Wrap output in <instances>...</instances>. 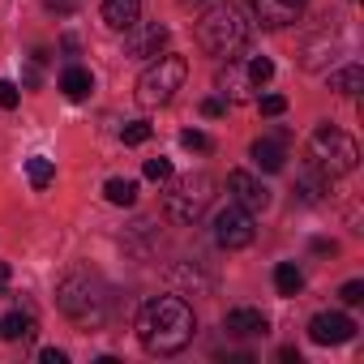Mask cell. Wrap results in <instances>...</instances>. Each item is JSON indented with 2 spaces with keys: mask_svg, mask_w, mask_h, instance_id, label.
Masks as SVG:
<instances>
[{
  "mask_svg": "<svg viewBox=\"0 0 364 364\" xmlns=\"http://www.w3.org/2000/svg\"><path fill=\"white\" fill-rule=\"evenodd\" d=\"M198 317L180 296H154L137 313V338L150 355H176L193 343Z\"/></svg>",
  "mask_w": 364,
  "mask_h": 364,
  "instance_id": "cell-1",
  "label": "cell"
},
{
  "mask_svg": "<svg viewBox=\"0 0 364 364\" xmlns=\"http://www.w3.org/2000/svg\"><path fill=\"white\" fill-rule=\"evenodd\" d=\"M198 43H202L210 56H236V52L249 43V22L240 18L236 5L215 0V5L198 18Z\"/></svg>",
  "mask_w": 364,
  "mask_h": 364,
  "instance_id": "cell-2",
  "label": "cell"
},
{
  "mask_svg": "<svg viewBox=\"0 0 364 364\" xmlns=\"http://www.w3.org/2000/svg\"><path fill=\"white\" fill-rule=\"evenodd\" d=\"M215 202V176L206 171H189V176H176L167 193H163V210L171 223H198L206 215V206Z\"/></svg>",
  "mask_w": 364,
  "mask_h": 364,
  "instance_id": "cell-3",
  "label": "cell"
},
{
  "mask_svg": "<svg viewBox=\"0 0 364 364\" xmlns=\"http://www.w3.org/2000/svg\"><path fill=\"white\" fill-rule=\"evenodd\" d=\"M185 77H189L185 56L159 52V56L141 69V77H137V103H141V107H163V103H171L176 90L185 86Z\"/></svg>",
  "mask_w": 364,
  "mask_h": 364,
  "instance_id": "cell-4",
  "label": "cell"
},
{
  "mask_svg": "<svg viewBox=\"0 0 364 364\" xmlns=\"http://www.w3.org/2000/svg\"><path fill=\"white\" fill-rule=\"evenodd\" d=\"M56 304H60L77 326H99V321L107 317L103 283L90 279V274H82V270H73V274L60 279V287H56Z\"/></svg>",
  "mask_w": 364,
  "mask_h": 364,
  "instance_id": "cell-5",
  "label": "cell"
},
{
  "mask_svg": "<svg viewBox=\"0 0 364 364\" xmlns=\"http://www.w3.org/2000/svg\"><path fill=\"white\" fill-rule=\"evenodd\" d=\"M309 159H313V167L330 180V176H347V171H355V163H360V146H355L343 129L321 124V129L313 133V141H309Z\"/></svg>",
  "mask_w": 364,
  "mask_h": 364,
  "instance_id": "cell-6",
  "label": "cell"
},
{
  "mask_svg": "<svg viewBox=\"0 0 364 364\" xmlns=\"http://www.w3.org/2000/svg\"><path fill=\"white\" fill-rule=\"evenodd\" d=\"M215 240H219V249H245V245H253V215L245 206L228 202L215 215Z\"/></svg>",
  "mask_w": 364,
  "mask_h": 364,
  "instance_id": "cell-7",
  "label": "cell"
},
{
  "mask_svg": "<svg viewBox=\"0 0 364 364\" xmlns=\"http://www.w3.org/2000/svg\"><path fill=\"white\" fill-rule=\"evenodd\" d=\"M304 5H309V0H249L253 18H257L262 26H270V31H279V26H291V22L304 14Z\"/></svg>",
  "mask_w": 364,
  "mask_h": 364,
  "instance_id": "cell-8",
  "label": "cell"
},
{
  "mask_svg": "<svg viewBox=\"0 0 364 364\" xmlns=\"http://www.w3.org/2000/svg\"><path fill=\"white\" fill-rule=\"evenodd\" d=\"M355 334V321L347 313H317L309 321V338L321 343V347H334V343H347Z\"/></svg>",
  "mask_w": 364,
  "mask_h": 364,
  "instance_id": "cell-9",
  "label": "cell"
},
{
  "mask_svg": "<svg viewBox=\"0 0 364 364\" xmlns=\"http://www.w3.org/2000/svg\"><path fill=\"white\" fill-rule=\"evenodd\" d=\"M228 189H232V202H236V206H245L249 215L270 206V189H266V185H257L249 171H232V176H228Z\"/></svg>",
  "mask_w": 364,
  "mask_h": 364,
  "instance_id": "cell-10",
  "label": "cell"
},
{
  "mask_svg": "<svg viewBox=\"0 0 364 364\" xmlns=\"http://www.w3.org/2000/svg\"><path fill=\"white\" fill-rule=\"evenodd\" d=\"M163 43H167V26H159V22H150V26H141L137 35H129V43H124V52H129L133 60H154V56L163 52Z\"/></svg>",
  "mask_w": 364,
  "mask_h": 364,
  "instance_id": "cell-11",
  "label": "cell"
},
{
  "mask_svg": "<svg viewBox=\"0 0 364 364\" xmlns=\"http://www.w3.org/2000/svg\"><path fill=\"white\" fill-rule=\"evenodd\" d=\"M223 330H228V334H240V338H253V334H266L270 321H266L262 309H232V313L223 317Z\"/></svg>",
  "mask_w": 364,
  "mask_h": 364,
  "instance_id": "cell-12",
  "label": "cell"
},
{
  "mask_svg": "<svg viewBox=\"0 0 364 364\" xmlns=\"http://www.w3.org/2000/svg\"><path fill=\"white\" fill-rule=\"evenodd\" d=\"M141 14V0H103V22L112 31H133Z\"/></svg>",
  "mask_w": 364,
  "mask_h": 364,
  "instance_id": "cell-13",
  "label": "cell"
},
{
  "mask_svg": "<svg viewBox=\"0 0 364 364\" xmlns=\"http://www.w3.org/2000/svg\"><path fill=\"white\" fill-rule=\"evenodd\" d=\"M60 90H65V99H73V103L90 99V90H95V77H90V69H82V65H69V69L60 73Z\"/></svg>",
  "mask_w": 364,
  "mask_h": 364,
  "instance_id": "cell-14",
  "label": "cell"
},
{
  "mask_svg": "<svg viewBox=\"0 0 364 364\" xmlns=\"http://www.w3.org/2000/svg\"><path fill=\"white\" fill-rule=\"evenodd\" d=\"M283 159H287V150H283V141L274 137H262V141H253V163L262 167V171H283Z\"/></svg>",
  "mask_w": 364,
  "mask_h": 364,
  "instance_id": "cell-15",
  "label": "cell"
},
{
  "mask_svg": "<svg viewBox=\"0 0 364 364\" xmlns=\"http://www.w3.org/2000/svg\"><path fill=\"white\" fill-rule=\"evenodd\" d=\"M0 338H9V343H22V338H35V317L31 313H5L0 317Z\"/></svg>",
  "mask_w": 364,
  "mask_h": 364,
  "instance_id": "cell-16",
  "label": "cell"
},
{
  "mask_svg": "<svg viewBox=\"0 0 364 364\" xmlns=\"http://www.w3.org/2000/svg\"><path fill=\"white\" fill-rule=\"evenodd\" d=\"M274 287H279V296H296V291L304 287L300 266H296V262H279V266H274Z\"/></svg>",
  "mask_w": 364,
  "mask_h": 364,
  "instance_id": "cell-17",
  "label": "cell"
},
{
  "mask_svg": "<svg viewBox=\"0 0 364 364\" xmlns=\"http://www.w3.org/2000/svg\"><path fill=\"white\" fill-rule=\"evenodd\" d=\"M26 180H31V189H48L52 180H56V163H52V159H43V154L26 159Z\"/></svg>",
  "mask_w": 364,
  "mask_h": 364,
  "instance_id": "cell-18",
  "label": "cell"
},
{
  "mask_svg": "<svg viewBox=\"0 0 364 364\" xmlns=\"http://www.w3.org/2000/svg\"><path fill=\"white\" fill-rule=\"evenodd\" d=\"M103 198H107L112 206H133V202H137V185H133V180H120V176H112L107 185H103Z\"/></svg>",
  "mask_w": 364,
  "mask_h": 364,
  "instance_id": "cell-19",
  "label": "cell"
},
{
  "mask_svg": "<svg viewBox=\"0 0 364 364\" xmlns=\"http://www.w3.org/2000/svg\"><path fill=\"white\" fill-rule=\"evenodd\" d=\"M360 86H364V69L360 65H347V69L330 73V90H338V95H360Z\"/></svg>",
  "mask_w": 364,
  "mask_h": 364,
  "instance_id": "cell-20",
  "label": "cell"
},
{
  "mask_svg": "<svg viewBox=\"0 0 364 364\" xmlns=\"http://www.w3.org/2000/svg\"><path fill=\"white\" fill-rule=\"evenodd\" d=\"M219 86H232V99H245L253 90L249 69H236V65H228V73H219Z\"/></svg>",
  "mask_w": 364,
  "mask_h": 364,
  "instance_id": "cell-21",
  "label": "cell"
},
{
  "mask_svg": "<svg viewBox=\"0 0 364 364\" xmlns=\"http://www.w3.org/2000/svg\"><path fill=\"white\" fill-rule=\"evenodd\" d=\"M270 77H274V60H266V56H253V60H249V82H253V86H266Z\"/></svg>",
  "mask_w": 364,
  "mask_h": 364,
  "instance_id": "cell-22",
  "label": "cell"
},
{
  "mask_svg": "<svg viewBox=\"0 0 364 364\" xmlns=\"http://www.w3.org/2000/svg\"><path fill=\"white\" fill-rule=\"evenodd\" d=\"M120 137H124V146H141V141H150V124L146 120H133V124L120 129Z\"/></svg>",
  "mask_w": 364,
  "mask_h": 364,
  "instance_id": "cell-23",
  "label": "cell"
},
{
  "mask_svg": "<svg viewBox=\"0 0 364 364\" xmlns=\"http://www.w3.org/2000/svg\"><path fill=\"white\" fill-rule=\"evenodd\" d=\"M146 180H171V159H146Z\"/></svg>",
  "mask_w": 364,
  "mask_h": 364,
  "instance_id": "cell-24",
  "label": "cell"
},
{
  "mask_svg": "<svg viewBox=\"0 0 364 364\" xmlns=\"http://www.w3.org/2000/svg\"><path fill=\"white\" fill-rule=\"evenodd\" d=\"M180 146H185V150H210V137L206 133H198V129H185V133H180Z\"/></svg>",
  "mask_w": 364,
  "mask_h": 364,
  "instance_id": "cell-25",
  "label": "cell"
},
{
  "mask_svg": "<svg viewBox=\"0 0 364 364\" xmlns=\"http://www.w3.org/2000/svg\"><path fill=\"white\" fill-rule=\"evenodd\" d=\"M22 103V90L14 86V82H5V77H0V107H5V112H14Z\"/></svg>",
  "mask_w": 364,
  "mask_h": 364,
  "instance_id": "cell-26",
  "label": "cell"
},
{
  "mask_svg": "<svg viewBox=\"0 0 364 364\" xmlns=\"http://www.w3.org/2000/svg\"><path fill=\"white\" fill-rule=\"evenodd\" d=\"M257 107H262V116H283V112H287V99H283V95H262Z\"/></svg>",
  "mask_w": 364,
  "mask_h": 364,
  "instance_id": "cell-27",
  "label": "cell"
},
{
  "mask_svg": "<svg viewBox=\"0 0 364 364\" xmlns=\"http://www.w3.org/2000/svg\"><path fill=\"white\" fill-rule=\"evenodd\" d=\"M338 300H343V304H360V300H364V283H360V279H351V283H343V291H338Z\"/></svg>",
  "mask_w": 364,
  "mask_h": 364,
  "instance_id": "cell-28",
  "label": "cell"
},
{
  "mask_svg": "<svg viewBox=\"0 0 364 364\" xmlns=\"http://www.w3.org/2000/svg\"><path fill=\"white\" fill-rule=\"evenodd\" d=\"M43 5H48L52 14H60V18H69V14H77V5H82V0H43Z\"/></svg>",
  "mask_w": 364,
  "mask_h": 364,
  "instance_id": "cell-29",
  "label": "cell"
},
{
  "mask_svg": "<svg viewBox=\"0 0 364 364\" xmlns=\"http://www.w3.org/2000/svg\"><path fill=\"white\" fill-rule=\"evenodd\" d=\"M202 112H206V116H223V112H228V103H223V99H206V103H202Z\"/></svg>",
  "mask_w": 364,
  "mask_h": 364,
  "instance_id": "cell-30",
  "label": "cell"
},
{
  "mask_svg": "<svg viewBox=\"0 0 364 364\" xmlns=\"http://www.w3.org/2000/svg\"><path fill=\"white\" fill-rule=\"evenodd\" d=\"M69 355L60 351V347H43V364H65Z\"/></svg>",
  "mask_w": 364,
  "mask_h": 364,
  "instance_id": "cell-31",
  "label": "cell"
},
{
  "mask_svg": "<svg viewBox=\"0 0 364 364\" xmlns=\"http://www.w3.org/2000/svg\"><path fill=\"white\" fill-rule=\"evenodd\" d=\"M279 355H283V360H287V364H300V351H296V347H283V351H279Z\"/></svg>",
  "mask_w": 364,
  "mask_h": 364,
  "instance_id": "cell-32",
  "label": "cell"
},
{
  "mask_svg": "<svg viewBox=\"0 0 364 364\" xmlns=\"http://www.w3.org/2000/svg\"><path fill=\"white\" fill-rule=\"evenodd\" d=\"M9 274H14V270H9V262H0V287L9 283Z\"/></svg>",
  "mask_w": 364,
  "mask_h": 364,
  "instance_id": "cell-33",
  "label": "cell"
}]
</instances>
